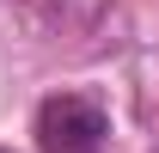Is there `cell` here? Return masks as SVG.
Segmentation results:
<instances>
[{"mask_svg": "<svg viewBox=\"0 0 159 153\" xmlns=\"http://www.w3.org/2000/svg\"><path fill=\"white\" fill-rule=\"evenodd\" d=\"M104 135H110V116L86 92H55L37 110V147L43 153H98Z\"/></svg>", "mask_w": 159, "mask_h": 153, "instance_id": "cell-1", "label": "cell"}]
</instances>
